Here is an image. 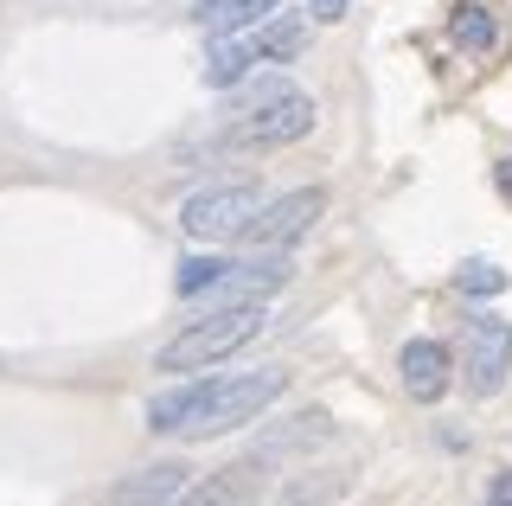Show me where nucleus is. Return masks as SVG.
<instances>
[{
	"label": "nucleus",
	"mask_w": 512,
	"mask_h": 506,
	"mask_svg": "<svg viewBox=\"0 0 512 506\" xmlns=\"http://www.w3.org/2000/svg\"><path fill=\"white\" fill-rule=\"evenodd\" d=\"M314 129V97L295 84H282L276 97L224 109V148H288Z\"/></svg>",
	"instance_id": "4"
},
{
	"label": "nucleus",
	"mask_w": 512,
	"mask_h": 506,
	"mask_svg": "<svg viewBox=\"0 0 512 506\" xmlns=\"http://www.w3.org/2000/svg\"><path fill=\"white\" fill-rule=\"evenodd\" d=\"M487 506H512V474H493V487H487Z\"/></svg>",
	"instance_id": "17"
},
{
	"label": "nucleus",
	"mask_w": 512,
	"mask_h": 506,
	"mask_svg": "<svg viewBox=\"0 0 512 506\" xmlns=\"http://www.w3.org/2000/svg\"><path fill=\"white\" fill-rule=\"evenodd\" d=\"M512 372V321L500 314H474L468 321V391L474 398H493Z\"/></svg>",
	"instance_id": "8"
},
{
	"label": "nucleus",
	"mask_w": 512,
	"mask_h": 506,
	"mask_svg": "<svg viewBox=\"0 0 512 506\" xmlns=\"http://www.w3.org/2000/svg\"><path fill=\"white\" fill-rule=\"evenodd\" d=\"M314 13L320 20H346V0H314Z\"/></svg>",
	"instance_id": "18"
},
{
	"label": "nucleus",
	"mask_w": 512,
	"mask_h": 506,
	"mask_svg": "<svg viewBox=\"0 0 512 506\" xmlns=\"http://www.w3.org/2000/svg\"><path fill=\"white\" fill-rule=\"evenodd\" d=\"M256 212H263L256 186H205V193L186 199L180 225H186V237H199V244H231V237L250 231Z\"/></svg>",
	"instance_id": "5"
},
{
	"label": "nucleus",
	"mask_w": 512,
	"mask_h": 506,
	"mask_svg": "<svg viewBox=\"0 0 512 506\" xmlns=\"http://www.w3.org/2000/svg\"><path fill=\"white\" fill-rule=\"evenodd\" d=\"M500 193L512 199V161H500Z\"/></svg>",
	"instance_id": "19"
},
{
	"label": "nucleus",
	"mask_w": 512,
	"mask_h": 506,
	"mask_svg": "<svg viewBox=\"0 0 512 506\" xmlns=\"http://www.w3.org/2000/svg\"><path fill=\"white\" fill-rule=\"evenodd\" d=\"M263 321H269L263 302H231V308L199 314V321H186L180 334L154 353V372H205V366H218V359L244 353V346L263 334Z\"/></svg>",
	"instance_id": "2"
},
{
	"label": "nucleus",
	"mask_w": 512,
	"mask_h": 506,
	"mask_svg": "<svg viewBox=\"0 0 512 506\" xmlns=\"http://www.w3.org/2000/svg\"><path fill=\"white\" fill-rule=\"evenodd\" d=\"M506 270H500V263H487V257H474L468 263V270H461V295H474V302H487V295H500L506 289Z\"/></svg>",
	"instance_id": "15"
},
{
	"label": "nucleus",
	"mask_w": 512,
	"mask_h": 506,
	"mask_svg": "<svg viewBox=\"0 0 512 506\" xmlns=\"http://www.w3.org/2000/svg\"><path fill=\"white\" fill-rule=\"evenodd\" d=\"M276 7L282 0H199V7H192V26L212 33V39H231V33H244L256 20H269Z\"/></svg>",
	"instance_id": "12"
},
{
	"label": "nucleus",
	"mask_w": 512,
	"mask_h": 506,
	"mask_svg": "<svg viewBox=\"0 0 512 506\" xmlns=\"http://www.w3.org/2000/svg\"><path fill=\"white\" fill-rule=\"evenodd\" d=\"M320 212H327V193H320V186H301V193H282L276 205H263V212L250 218L244 244H250V250H288V244H295V237L308 231Z\"/></svg>",
	"instance_id": "6"
},
{
	"label": "nucleus",
	"mask_w": 512,
	"mask_h": 506,
	"mask_svg": "<svg viewBox=\"0 0 512 506\" xmlns=\"http://www.w3.org/2000/svg\"><path fill=\"white\" fill-rule=\"evenodd\" d=\"M448 33H455V45H461V52H493L500 26H493V13H487V7H461Z\"/></svg>",
	"instance_id": "13"
},
{
	"label": "nucleus",
	"mask_w": 512,
	"mask_h": 506,
	"mask_svg": "<svg viewBox=\"0 0 512 506\" xmlns=\"http://www.w3.org/2000/svg\"><path fill=\"white\" fill-rule=\"evenodd\" d=\"M346 494V474H327V481H295L282 494V506H327V500H340Z\"/></svg>",
	"instance_id": "16"
},
{
	"label": "nucleus",
	"mask_w": 512,
	"mask_h": 506,
	"mask_svg": "<svg viewBox=\"0 0 512 506\" xmlns=\"http://www.w3.org/2000/svg\"><path fill=\"white\" fill-rule=\"evenodd\" d=\"M180 494H186V468L180 462H154V468L122 474V481L103 494V506H173Z\"/></svg>",
	"instance_id": "11"
},
{
	"label": "nucleus",
	"mask_w": 512,
	"mask_h": 506,
	"mask_svg": "<svg viewBox=\"0 0 512 506\" xmlns=\"http://www.w3.org/2000/svg\"><path fill=\"white\" fill-rule=\"evenodd\" d=\"M397 372H404V391L416 404H436L448 391V372H455V359H448L442 340H404V353H397Z\"/></svg>",
	"instance_id": "10"
},
{
	"label": "nucleus",
	"mask_w": 512,
	"mask_h": 506,
	"mask_svg": "<svg viewBox=\"0 0 512 506\" xmlns=\"http://www.w3.org/2000/svg\"><path fill=\"white\" fill-rule=\"evenodd\" d=\"M224 270H231V257H186V263H180V276H173V289H180L186 302H199V295L212 289Z\"/></svg>",
	"instance_id": "14"
},
{
	"label": "nucleus",
	"mask_w": 512,
	"mask_h": 506,
	"mask_svg": "<svg viewBox=\"0 0 512 506\" xmlns=\"http://www.w3.org/2000/svg\"><path fill=\"white\" fill-rule=\"evenodd\" d=\"M288 391V372L263 366V372H231V378H192L180 391H160L148 404V430L173 436V442H205L224 430H244L269 404Z\"/></svg>",
	"instance_id": "1"
},
{
	"label": "nucleus",
	"mask_w": 512,
	"mask_h": 506,
	"mask_svg": "<svg viewBox=\"0 0 512 506\" xmlns=\"http://www.w3.org/2000/svg\"><path fill=\"white\" fill-rule=\"evenodd\" d=\"M269 455H244V462H231V468H218V474H205V481H192L173 506H256L269 494Z\"/></svg>",
	"instance_id": "9"
},
{
	"label": "nucleus",
	"mask_w": 512,
	"mask_h": 506,
	"mask_svg": "<svg viewBox=\"0 0 512 506\" xmlns=\"http://www.w3.org/2000/svg\"><path fill=\"white\" fill-rule=\"evenodd\" d=\"M301 45H308V20L276 7L269 20H256L250 33H231V39L212 45V58H205V84H212V90H231V84H244V77L263 71V65H288Z\"/></svg>",
	"instance_id": "3"
},
{
	"label": "nucleus",
	"mask_w": 512,
	"mask_h": 506,
	"mask_svg": "<svg viewBox=\"0 0 512 506\" xmlns=\"http://www.w3.org/2000/svg\"><path fill=\"white\" fill-rule=\"evenodd\" d=\"M288 276H295V270H288V250H256V257H237L231 270H224L212 289H205V302H212V308H231V302H269V295H276Z\"/></svg>",
	"instance_id": "7"
}]
</instances>
